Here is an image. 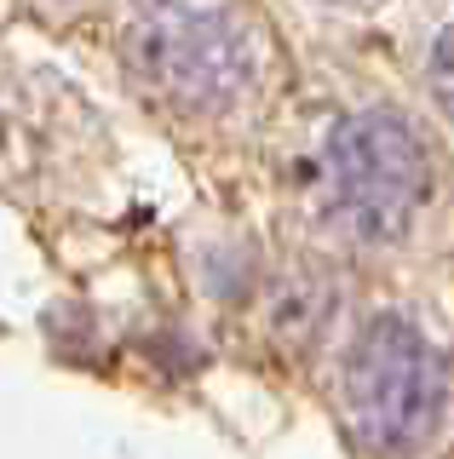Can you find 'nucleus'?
<instances>
[{"mask_svg":"<svg viewBox=\"0 0 454 459\" xmlns=\"http://www.w3.org/2000/svg\"><path fill=\"white\" fill-rule=\"evenodd\" d=\"M133 81L173 109H224L253 75L248 35L219 6H144L121 29Z\"/></svg>","mask_w":454,"mask_h":459,"instance_id":"f257e3e1","label":"nucleus"},{"mask_svg":"<svg viewBox=\"0 0 454 459\" xmlns=\"http://www.w3.org/2000/svg\"><path fill=\"white\" fill-rule=\"evenodd\" d=\"M443 362L403 316H374L345 356V420L362 448L408 454L443 420Z\"/></svg>","mask_w":454,"mask_h":459,"instance_id":"f03ea898","label":"nucleus"},{"mask_svg":"<svg viewBox=\"0 0 454 459\" xmlns=\"http://www.w3.org/2000/svg\"><path fill=\"white\" fill-rule=\"evenodd\" d=\"M328 190L362 241H397L432 195V155L391 109H357L328 133Z\"/></svg>","mask_w":454,"mask_h":459,"instance_id":"7ed1b4c3","label":"nucleus"},{"mask_svg":"<svg viewBox=\"0 0 454 459\" xmlns=\"http://www.w3.org/2000/svg\"><path fill=\"white\" fill-rule=\"evenodd\" d=\"M334 305V287H322L317 276H288L276 281V299H271V333L282 344H305L317 333L322 310Z\"/></svg>","mask_w":454,"mask_h":459,"instance_id":"20e7f679","label":"nucleus"},{"mask_svg":"<svg viewBox=\"0 0 454 459\" xmlns=\"http://www.w3.org/2000/svg\"><path fill=\"white\" fill-rule=\"evenodd\" d=\"M425 75H432V92H437V104L449 109V121H454V23L437 35V47H432V64H425Z\"/></svg>","mask_w":454,"mask_h":459,"instance_id":"39448f33","label":"nucleus"}]
</instances>
